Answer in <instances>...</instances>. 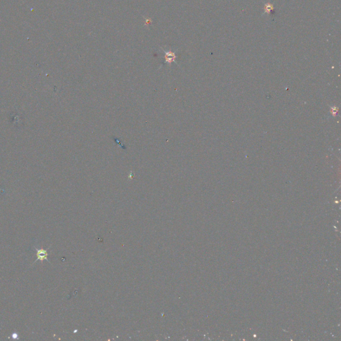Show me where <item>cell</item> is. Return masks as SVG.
I'll list each match as a JSON object with an SVG mask.
<instances>
[{"mask_svg":"<svg viewBox=\"0 0 341 341\" xmlns=\"http://www.w3.org/2000/svg\"><path fill=\"white\" fill-rule=\"evenodd\" d=\"M37 260L36 261L39 260V261H42L43 260H46V261H49L48 259V252L47 250L43 249H37Z\"/></svg>","mask_w":341,"mask_h":341,"instance_id":"1","label":"cell"},{"mask_svg":"<svg viewBox=\"0 0 341 341\" xmlns=\"http://www.w3.org/2000/svg\"><path fill=\"white\" fill-rule=\"evenodd\" d=\"M165 63H171L173 61H175V59L176 58V56L175 53L172 51H165Z\"/></svg>","mask_w":341,"mask_h":341,"instance_id":"2","label":"cell"}]
</instances>
